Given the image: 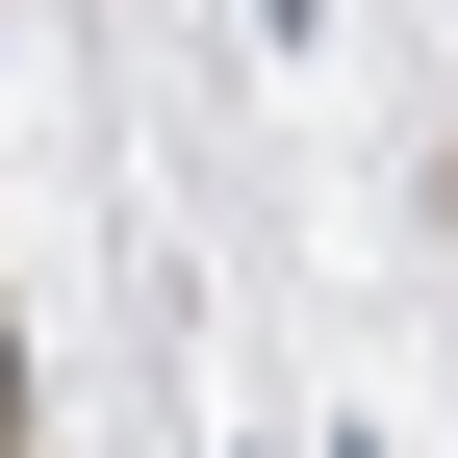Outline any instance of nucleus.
<instances>
[{
	"instance_id": "obj_1",
	"label": "nucleus",
	"mask_w": 458,
	"mask_h": 458,
	"mask_svg": "<svg viewBox=\"0 0 458 458\" xmlns=\"http://www.w3.org/2000/svg\"><path fill=\"white\" fill-rule=\"evenodd\" d=\"M0 408H26V382H0Z\"/></svg>"
}]
</instances>
